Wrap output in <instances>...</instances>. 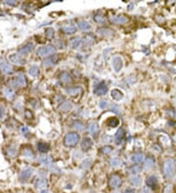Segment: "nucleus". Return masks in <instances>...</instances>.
<instances>
[{"instance_id":"9d476101","label":"nucleus","mask_w":176,"mask_h":193,"mask_svg":"<svg viewBox=\"0 0 176 193\" xmlns=\"http://www.w3.org/2000/svg\"><path fill=\"white\" fill-rule=\"evenodd\" d=\"M111 21H113L116 25H124V23H128V18L124 15H119V16H116V17H113L111 19Z\"/></svg>"},{"instance_id":"f257e3e1","label":"nucleus","mask_w":176,"mask_h":193,"mask_svg":"<svg viewBox=\"0 0 176 193\" xmlns=\"http://www.w3.org/2000/svg\"><path fill=\"white\" fill-rule=\"evenodd\" d=\"M176 162L173 158H168L164 163V175L167 179H172L175 176Z\"/></svg>"},{"instance_id":"4d7b16f0","label":"nucleus","mask_w":176,"mask_h":193,"mask_svg":"<svg viewBox=\"0 0 176 193\" xmlns=\"http://www.w3.org/2000/svg\"><path fill=\"white\" fill-rule=\"evenodd\" d=\"M116 193H118V192H116Z\"/></svg>"},{"instance_id":"79ce46f5","label":"nucleus","mask_w":176,"mask_h":193,"mask_svg":"<svg viewBox=\"0 0 176 193\" xmlns=\"http://www.w3.org/2000/svg\"><path fill=\"white\" fill-rule=\"evenodd\" d=\"M84 43L88 46H90V45H92L93 43H94V37L92 35H86L84 37Z\"/></svg>"},{"instance_id":"f704fd0d","label":"nucleus","mask_w":176,"mask_h":193,"mask_svg":"<svg viewBox=\"0 0 176 193\" xmlns=\"http://www.w3.org/2000/svg\"><path fill=\"white\" fill-rule=\"evenodd\" d=\"M45 35H46L47 38L53 39L55 36V30L52 28H47L46 29H45Z\"/></svg>"},{"instance_id":"393cba45","label":"nucleus","mask_w":176,"mask_h":193,"mask_svg":"<svg viewBox=\"0 0 176 193\" xmlns=\"http://www.w3.org/2000/svg\"><path fill=\"white\" fill-rule=\"evenodd\" d=\"M107 125H108L109 127H111V128L117 127V126L119 125L118 118H116V117H111L110 119H108V121H107Z\"/></svg>"},{"instance_id":"6e6552de","label":"nucleus","mask_w":176,"mask_h":193,"mask_svg":"<svg viewBox=\"0 0 176 193\" xmlns=\"http://www.w3.org/2000/svg\"><path fill=\"white\" fill-rule=\"evenodd\" d=\"M107 93H108V87L104 83H100L99 85L94 88V94L97 96H104Z\"/></svg>"},{"instance_id":"e433bc0d","label":"nucleus","mask_w":176,"mask_h":193,"mask_svg":"<svg viewBox=\"0 0 176 193\" xmlns=\"http://www.w3.org/2000/svg\"><path fill=\"white\" fill-rule=\"evenodd\" d=\"M111 165L114 168H118L122 165V162H121V160L119 159V158L116 157V158H113V159L111 160Z\"/></svg>"},{"instance_id":"bb28decb","label":"nucleus","mask_w":176,"mask_h":193,"mask_svg":"<svg viewBox=\"0 0 176 193\" xmlns=\"http://www.w3.org/2000/svg\"><path fill=\"white\" fill-rule=\"evenodd\" d=\"M141 171H142V168L138 165H134L128 169V173L130 174V175H133V176L138 175L139 173H141Z\"/></svg>"},{"instance_id":"864d4df0","label":"nucleus","mask_w":176,"mask_h":193,"mask_svg":"<svg viewBox=\"0 0 176 193\" xmlns=\"http://www.w3.org/2000/svg\"><path fill=\"white\" fill-rule=\"evenodd\" d=\"M123 193H136V191L134 188H126Z\"/></svg>"},{"instance_id":"5fc2aeb1","label":"nucleus","mask_w":176,"mask_h":193,"mask_svg":"<svg viewBox=\"0 0 176 193\" xmlns=\"http://www.w3.org/2000/svg\"><path fill=\"white\" fill-rule=\"evenodd\" d=\"M103 141L104 143H110L111 141V136H105L103 139Z\"/></svg>"},{"instance_id":"5701e85b","label":"nucleus","mask_w":176,"mask_h":193,"mask_svg":"<svg viewBox=\"0 0 176 193\" xmlns=\"http://www.w3.org/2000/svg\"><path fill=\"white\" fill-rule=\"evenodd\" d=\"M63 31L67 34H73L76 31V26L70 23V25H66L65 26H63Z\"/></svg>"},{"instance_id":"4be33fe9","label":"nucleus","mask_w":176,"mask_h":193,"mask_svg":"<svg viewBox=\"0 0 176 193\" xmlns=\"http://www.w3.org/2000/svg\"><path fill=\"white\" fill-rule=\"evenodd\" d=\"M9 60L11 63H17V64H22L23 63L22 58H21V56L18 55V54H11V55L9 56Z\"/></svg>"},{"instance_id":"f8f14e48","label":"nucleus","mask_w":176,"mask_h":193,"mask_svg":"<svg viewBox=\"0 0 176 193\" xmlns=\"http://www.w3.org/2000/svg\"><path fill=\"white\" fill-rule=\"evenodd\" d=\"M93 146V141L90 138H84L81 141V148L83 151H89L91 149V147Z\"/></svg>"},{"instance_id":"3c124183","label":"nucleus","mask_w":176,"mask_h":193,"mask_svg":"<svg viewBox=\"0 0 176 193\" xmlns=\"http://www.w3.org/2000/svg\"><path fill=\"white\" fill-rule=\"evenodd\" d=\"M28 131H29V130H28V127H26V126H23V127L21 128V133H22V134H25V135H26V134H28Z\"/></svg>"},{"instance_id":"dca6fc26","label":"nucleus","mask_w":176,"mask_h":193,"mask_svg":"<svg viewBox=\"0 0 176 193\" xmlns=\"http://www.w3.org/2000/svg\"><path fill=\"white\" fill-rule=\"evenodd\" d=\"M89 132L93 136H96L99 133V124L97 122H91L89 124Z\"/></svg>"},{"instance_id":"2f4dec72","label":"nucleus","mask_w":176,"mask_h":193,"mask_svg":"<svg viewBox=\"0 0 176 193\" xmlns=\"http://www.w3.org/2000/svg\"><path fill=\"white\" fill-rule=\"evenodd\" d=\"M129 182L132 184V185H134V186H139L142 181H141V178H140V176H131V178H130Z\"/></svg>"},{"instance_id":"c9c22d12","label":"nucleus","mask_w":176,"mask_h":193,"mask_svg":"<svg viewBox=\"0 0 176 193\" xmlns=\"http://www.w3.org/2000/svg\"><path fill=\"white\" fill-rule=\"evenodd\" d=\"M73 127L76 129V131H83L84 130V124L82 122H80V121H74L73 123Z\"/></svg>"},{"instance_id":"20e7f679","label":"nucleus","mask_w":176,"mask_h":193,"mask_svg":"<svg viewBox=\"0 0 176 193\" xmlns=\"http://www.w3.org/2000/svg\"><path fill=\"white\" fill-rule=\"evenodd\" d=\"M121 183H122V179L121 176L118 175H113L110 178V179H109V186H110L112 189L118 188V187L121 185Z\"/></svg>"},{"instance_id":"39448f33","label":"nucleus","mask_w":176,"mask_h":193,"mask_svg":"<svg viewBox=\"0 0 176 193\" xmlns=\"http://www.w3.org/2000/svg\"><path fill=\"white\" fill-rule=\"evenodd\" d=\"M112 65H113L114 70L116 72H119L123 66V61L121 60V57H114L112 59Z\"/></svg>"},{"instance_id":"37998d69","label":"nucleus","mask_w":176,"mask_h":193,"mask_svg":"<svg viewBox=\"0 0 176 193\" xmlns=\"http://www.w3.org/2000/svg\"><path fill=\"white\" fill-rule=\"evenodd\" d=\"M111 110L116 112V114H121V108L119 107L117 104L116 103H112L111 104Z\"/></svg>"},{"instance_id":"473e14b6","label":"nucleus","mask_w":176,"mask_h":193,"mask_svg":"<svg viewBox=\"0 0 176 193\" xmlns=\"http://www.w3.org/2000/svg\"><path fill=\"white\" fill-rule=\"evenodd\" d=\"M37 149H38L40 152H42V153H45V152L48 151V149H49V146H48L47 143L40 141V143H37Z\"/></svg>"},{"instance_id":"09e8293b","label":"nucleus","mask_w":176,"mask_h":193,"mask_svg":"<svg viewBox=\"0 0 176 193\" xmlns=\"http://www.w3.org/2000/svg\"><path fill=\"white\" fill-rule=\"evenodd\" d=\"M5 114H6V109H5V107L4 106H0V118L1 119H3L4 118V116H5Z\"/></svg>"},{"instance_id":"a878e982","label":"nucleus","mask_w":176,"mask_h":193,"mask_svg":"<svg viewBox=\"0 0 176 193\" xmlns=\"http://www.w3.org/2000/svg\"><path fill=\"white\" fill-rule=\"evenodd\" d=\"M73 106V103H71L70 101H66L65 103H63L62 104H61L60 109L62 111H70V110H71Z\"/></svg>"},{"instance_id":"6ab92c4d","label":"nucleus","mask_w":176,"mask_h":193,"mask_svg":"<svg viewBox=\"0 0 176 193\" xmlns=\"http://www.w3.org/2000/svg\"><path fill=\"white\" fill-rule=\"evenodd\" d=\"M60 80L63 83H65V84H69V83L73 81V78H71V76L69 74V72L64 71L60 74Z\"/></svg>"},{"instance_id":"ddd939ff","label":"nucleus","mask_w":176,"mask_h":193,"mask_svg":"<svg viewBox=\"0 0 176 193\" xmlns=\"http://www.w3.org/2000/svg\"><path fill=\"white\" fill-rule=\"evenodd\" d=\"M158 183H159V181L156 176H150L146 179V185L147 187H149V188H155V187L158 185Z\"/></svg>"},{"instance_id":"49530a36","label":"nucleus","mask_w":176,"mask_h":193,"mask_svg":"<svg viewBox=\"0 0 176 193\" xmlns=\"http://www.w3.org/2000/svg\"><path fill=\"white\" fill-rule=\"evenodd\" d=\"M102 151H103V153L109 154V153H111V152L113 151V148H112L111 146H105V147H103L102 148Z\"/></svg>"},{"instance_id":"2eb2a0df","label":"nucleus","mask_w":176,"mask_h":193,"mask_svg":"<svg viewBox=\"0 0 176 193\" xmlns=\"http://www.w3.org/2000/svg\"><path fill=\"white\" fill-rule=\"evenodd\" d=\"M111 96L112 98H113V100H114L116 101H119L122 100V98H123V94L121 90L118 89H113L111 91Z\"/></svg>"},{"instance_id":"4468645a","label":"nucleus","mask_w":176,"mask_h":193,"mask_svg":"<svg viewBox=\"0 0 176 193\" xmlns=\"http://www.w3.org/2000/svg\"><path fill=\"white\" fill-rule=\"evenodd\" d=\"M33 170L31 168H26V169H25V170H23L20 175L21 181H28V179L33 176Z\"/></svg>"},{"instance_id":"58836bf2","label":"nucleus","mask_w":176,"mask_h":193,"mask_svg":"<svg viewBox=\"0 0 176 193\" xmlns=\"http://www.w3.org/2000/svg\"><path fill=\"white\" fill-rule=\"evenodd\" d=\"M24 156H25L26 159H33L34 155H33V152L31 151L29 148H26L25 150H24Z\"/></svg>"},{"instance_id":"72a5a7b5","label":"nucleus","mask_w":176,"mask_h":193,"mask_svg":"<svg viewBox=\"0 0 176 193\" xmlns=\"http://www.w3.org/2000/svg\"><path fill=\"white\" fill-rule=\"evenodd\" d=\"M17 151H18V149H17V146L16 145H11L7 149V153L10 157H15L16 154H17Z\"/></svg>"},{"instance_id":"a19ab883","label":"nucleus","mask_w":176,"mask_h":193,"mask_svg":"<svg viewBox=\"0 0 176 193\" xmlns=\"http://www.w3.org/2000/svg\"><path fill=\"white\" fill-rule=\"evenodd\" d=\"M92 164V159L91 158H86V159H84L82 161L81 163V167L83 169H87L90 167V165Z\"/></svg>"},{"instance_id":"cd10ccee","label":"nucleus","mask_w":176,"mask_h":193,"mask_svg":"<svg viewBox=\"0 0 176 193\" xmlns=\"http://www.w3.org/2000/svg\"><path fill=\"white\" fill-rule=\"evenodd\" d=\"M66 91H67V93H68L69 95L76 96V95H78V94L81 92V88L80 87H71V88H69V89H67Z\"/></svg>"},{"instance_id":"f3484780","label":"nucleus","mask_w":176,"mask_h":193,"mask_svg":"<svg viewBox=\"0 0 176 193\" xmlns=\"http://www.w3.org/2000/svg\"><path fill=\"white\" fill-rule=\"evenodd\" d=\"M33 47L34 46H33V43H28V44H26L25 46L20 50V55H22V56L28 55V54H29L33 50Z\"/></svg>"},{"instance_id":"a18cd8bd","label":"nucleus","mask_w":176,"mask_h":193,"mask_svg":"<svg viewBox=\"0 0 176 193\" xmlns=\"http://www.w3.org/2000/svg\"><path fill=\"white\" fill-rule=\"evenodd\" d=\"M172 190H173V186L172 184H166V185L164 186V190H162V193H172Z\"/></svg>"},{"instance_id":"f03ea898","label":"nucleus","mask_w":176,"mask_h":193,"mask_svg":"<svg viewBox=\"0 0 176 193\" xmlns=\"http://www.w3.org/2000/svg\"><path fill=\"white\" fill-rule=\"evenodd\" d=\"M79 139H80V136H79L78 134L76 133H69L67 134L65 139H64V143L67 147H71L74 146L78 143Z\"/></svg>"},{"instance_id":"c756f323","label":"nucleus","mask_w":176,"mask_h":193,"mask_svg":"<svg viewBox=\"0 0 176 193\" xmlns=\"http://www.w3.org/2000/svg\"><path fill=\"white\" fill-rule=\"evenodd\" d=\"M28 74L30 75V76H33V77L38 76V74H39V68H38V66H36V65L30 66V68H29V69H28Z\"/></svg>"},{"instance_id":"6e6d98bb","label":"nucleus","mask_w":176,"mask_h":193,"mask_svg":"<svg viewBox=\"0 0 176 193\" xmlns=\"http://www.w3.org/2000/svg\"><path fill=\"white\" fill-rule=\"evenodd\" d=\"M40 193H49V191H48L47 189H43V190H41Z\"/></svg>"},{"instance_id":"9b49d317","label":"nucleus","mask_w":176,"mask_h":193,"mask_svg":"<svg viewBox=\"0 0 176 193\" xmlns=\"http://www.w3.org/2000/svg\"><path fill=\"white\" fill-rule=\"evenodd\" d=\"M124 136H125V134H124L123 129H122V128L118 129V130H117V132L116 133V135H114V143H116V145H119V144L122 143Z\"/></svg>"},{"instance_id":"603ef678","label":"nucleus","mask_w":176,"mask_h":193,"mask_svg":"<svg viewBox=\"0 0 176 193\" xmlns=\"http://www.w3.org/2000/svg\"><path fill=\"white\" fill-rule=\"evenodd\" d=\"M5 2H6V4L11 5V6H15V5H17V3H18L17 1H14V0H7V1H5Z\"/></svg>"},{"instance_id":"7c9ffc66","label":"nucleus","mask_w":176,"mask_h":193,"mask_svg":"<svg viewBox=\"0 0 176 193\" xmlns=\"http://www.w3.org/2000/svg\"><path fill=\"white\" fill-rule=\"evenodd\" d=\"M16 82H17L18 86H21V87H25L26 85V78L23 74H19L17 76V79H16Z\"/></svg>"},{"instance_id":"c85d7f7f","label":"nucleus","mask_w":176,"mask_h":193,"mask_svg":"<svg viewBox=\"0 0 176 193\" xmlns=\"http://www.w3.org/2000/svg\"><path fill=\"white\" fill-rule=\"evenodd\" d=\"M131 160H132V162L136 163V164H140V163L143 162V160H144V155L142 153H136L134 155H132Z\"/></svg>"},{"instance_id":"7ed1b4c3","label":"nucleus","mask_w":176,"mask_h":193,"mask_svg":"<svg viewBox=\"0 0 176 193\" xmlns=\"http://www.w3.org/2000/svg\"><path fill=\"white\" fill-rule=\"evenodd\" d=\"M56 52V48L55 46H52V45H46V46L40 47L38 50H37V54L40 57H48L50 55H53Z\"/></svg>"},{"instance_id":"b1692460","label":"nucleus","mask_w":176,"mask_h":193,"mask_svg":"<svg viewBox=\"0 0 176 193\" xmlns=\"http://www.w3.org/2000/svg\"><path fill=\"white\" fill-rule=\"evenodd\" d=\"M155 166V160L153 157H147V159L145 161V169L147 171H150L154 168Z\"/></svg>"},{"instance_id":"a211bd4d","label":"nucleus","mask_w":176,"mask_h":193,"mask_svg":"<svg viewBox=\"0 0 176 193\" xmlns=\"http://www.w3.org/2000/svg\"><path fill=\"white\" fill-rule=\"evenodd\" d=\"M82 45V39L80 37H74L71 40V47L73 49H79Z\"/></svg>"},{"instance_id":"0eeeda50","label":"nucleus","mask_w":176,"mask_h":193,"mask_svg":"<svg viewBox=\"0 0 176 193\" xmlns=\"http://www.w3.org/2000/svg\"><path fill=\"white\" fill-rule=\"evenodd\" d=\"M58 60H59L58 55L50 56V57L46 58V59H45V60L43 61V66H45V68H49V66L54 65V64L57 63Z\"/></svg>"},{"instance_id":"1a4fd4ad","label":"nucleus","mask_w":176,"mask_h":193,"mask_svg":"<svg viewBox=\"0 0 176 193\" xmlns=\"http://www.w3.org/2000/svg\"><path fill=\"white\" fill-rule=\"evenodd\" d=\"M0 69H1L4 73H11L13 71L12 65L10 63H8L3 59H0Z\"/></svg>"},{"instance_id":"8fccbe9b","label":"nucleus","mask_w":176,"mask_h":193,"mask_svg":"<svg viewBox=\"0 0 176 193\" xmlns=\"http://www.w3.org/2000/svg\"><path fill=\"white\" fill-rule=\"evenodd\" d=\"M140 193H151V188H149V187H143V188H141Z\"/></svg>"},{"instance_id":"aec40b11","label":"nucleus","mask_w":176,"mask_h":193,"mask_svg":"<svg viewBox=\"0 0 176 193\" xmlns=\"http://www.w3.org/2000/svg\"><path fill=\"white\" fill-rule=\"evenodd\" d=\"M77 26H78L79 29H81V30L83 31H87L91 29V25L86 21H79L78 23H77Z\"/></svg>"},{"instance_id":"412c9836","label":"nucleus","mask_w":176,"mask_h":193,"mask_svg":"<svg viewBox=\"0 0 176 193\" xmlns=\"http://www.w3.org/2000/svg\"><path fill=\"white\" fill-rule=\"evenodd\" d=\"M39 162L41 163L43 166H46V167H49V166L52 165V158L48 155H44V156H41L39 158Z\"/></svg>"},{"instance_id":"c03bdc74","label":"nucleus","mask_w":176,"mask_h":193,"mask_svg":"<svg viewBox=\"0 0 176 193\" xmlns=\"http://www.w3.org/2000/svg\"><path fill=\"white\" fill-rule=\"evenodd\" d=\"M47 185V181H46V179H37V181H36V186L37 187H45Z\"/></svg>"},{"instance_id":"4c0bfd02","label":"nucleus","mask_w":176,"mask_h":193,"mask_svg":"<svg viewBox=\"0 0 176 193\" xmlns=\"http://www.w3.org/2000/svg\"><path fill=\"white\" fill-rule=\"evenodd\" d=\"M3 93H4V96L9 99H12L13 96H15V92L12 89H10V88H5L3 90Z\"/></svg>"},{"instance_id":"ea45409f","label":"nucleus","mask_w":176,"mask_h":193,"mask_svg":"<svg viewBox=\"0 0 176 193\" xmlns=\"http://www.w3.org/2000/svg\"><path fill=\"white\" fill-rule=\"evenodd\" d=\"M93 19H94V21H96V23H100V25H102V23H106V19L104 18L102 15H95Z\"/></svg>"},{"instance_id":"de8ad7c7","label":"nucleus","mask_w":176,"mask_h":193,"mask_svg":"<svg viewBox=\"0 0 176 193\" xmlns=\"http://www.w3.org/2000/svg\"><path fill=\"white\" fill-rule=\"evenodd\" d=\"M109 106V103H108V101H100V103H99V107L101 109H106L107 107Z\"/></svg>"},{"instance_id":"423d86ee","label":"nucleus","mask_w":176,"mask_h":193,"mask_svg":"<svg viewBox=\"0 0 176 193\" xmlns=\"http://www.w3.org/2000/svg\"><path fill=\"white\" fill-rule=\"evenodd\" d=\"M97 33L104 37H112L114 35V31L109 28H97Z\"/></svg>"}]
</instances>
